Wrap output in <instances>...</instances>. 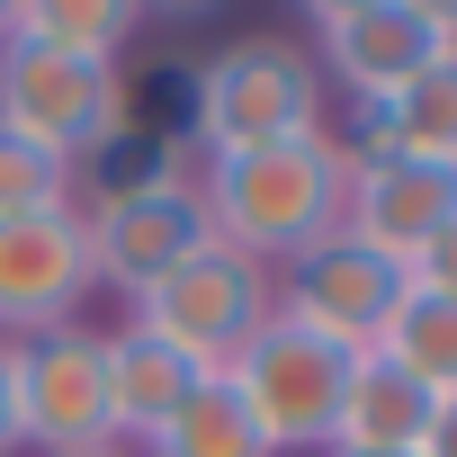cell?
<instances>
[{
    "instance_id": "cell-17",
    "label": "cell",
    "mask_w": 457,
    "mask_h": 457,
    "mask_svg": "<svg viewBox=\"0 0 457 457\" xmlns=\"http://www.w3.org/2000/svg\"><path fill=\"white\" fill-rule=\"evenodd\" d=\"M144 457H270V439L252 430V412L234 403L224 377H197V395L144 439Z\"/></svg>"
},
{
    "instance_id": "cell-1",
    "label": "cell",
    "mask_w": 457,
    "mask_h": 457,
    "mask_svg": "<svg viewBox=\"0 0 457 457\" xmlns=\"http://www.w3.org/2000/svg\"><path fill=\"white\" fill-rule=\"evenodd\" d=\"M341 197H350L341 135H287V144H252V153H206V170H197L206 234L252 270H287L314 243H332L341 234Z\"/></svg>"
},
{
    "instance_id": "cell-25",
    "label": "cell",
    "mask_w": 457,
    "mask_h": 457,
    "mask_svg": "<svg viewBox=\"0 0 457 457\" xmlns=\"http://www.w3.org/2000/svg\"><path fill=\"white\" fill-rule=\"evenodd\" d=\"M0 37H10V10H0Z\"/></svg>"
},
{
    "instance_id": "cell-21",
    "label": "cell",
    "mask_w": 457,
    "mask_h": 457,
    "mask_svg": "<svg viewBox=\"0 0 457 457\" xmlns=\"http://www.w3.org/2000/svg\"><path fill=\"white\" fill-rule=\"evenodd\" d=\"M412 457H457V395H448V403H430V421H421Z\"/></svg>"
},
{
    "instance_id": "cell-15",
    "label": "cell",
    "mask_w": 457,
    "mask_h": 457,
    "mask_svg": "<svg viewBox=\"0 0 457 457\" xmlns=\"http://www.w3.org/2000/svg\"><path fill=\"white\" fill-rule=\"evenodd\" d=\"M72 179H90V206L99 197H153V188H188V135H153L144 117H126L90 162H72Z\"/></svg>"
},
{
    "instance_id": "cell-11",
    "label": "cell",
    "mask_w": 457,
    "mask_h": 457,
    "mask_svg": "<svg viewBox=\"0 0 457 457\" xmlns=\"http://www.w3.org/2000/svg\"><path fill=\"white\" fill-rule=\"evenodd\" d=\"M439 224H457V162H412V153H350V197H341V234L412 261Z\"/></svg>"
},
{
    "instance_id": "cell-24",
    "label": "cell",
    "mask_w": 457,
    "mask_h": 457,
    "mask_svg": "<svg viewBox=\"0 0 457 457\" xmlns=\"http://www.w3.org/2000/svg\"><path fill=\"white\" fill-rule=\"evenodd\" d=\"M323 457H359V448H323Z\"/></svg>"
},
{
    "instance_id": "cell-3",
    "label": "cell",
    "mask_w": 457,
    "mask_h": 457,
    "mask_svg": "<svg viewBox=\"0 0 457 457\" xmlns=\"http://www.w3.org/2000/svg\"><path fill=\"white\" fill-rule=\"evenodd\" d=\"M350 359L341 341L287 323L270 305V323L224 359V386H234V403L252 412V430L270 439V457H323L332 448V421H341V386H350Z\"/></svg>"
},
{
    "instance_id": "cell-2",
    "label": "cell",
    "mask_w": 457,
    "mask_h": 457,
    "mask_svg": "<svg viewBox=\"0 0 457 457\" xmlns=\"http://www.w3.org/2000/svg\"><path fill=\"white\" fill-rule=\"evenodd\" d=\"M323 135V72L296 37H234L188 72V153H252Z\"/></svg>"
},
{
    "instance_id": "cell-12",
    "label": "cell",
    "mask_w": 457,
    "mask_h": 457,
    "mask_svg": "<svg viewBox=\"0 0 457 457\" xmlns=\"http://www.w3.org/2000/svg\"><path fill=\"white\" fill-rule=\"evenodd\" d=\"M99 386H108V430H117V448H144L188 395H197V368L170 350V341H153V332H99Z\"/></svg>"
},
{
    "instance_id": "cell-23",
    "label": "cell",
    "mask_w": 457,
    "mask_h": 457,
    "mask_svg": "<svg viewBox=\"0 0 457 457\" xmlns=\"http://www.w3.org/2000/svg\"><path fill=\"white\" fill-rule=\"evenodd\" d=\"M81 457H135V448H81Z\"/></svg>"
},
{
    "instance_id": "cell-6",
    "label": "cell",
    "mask_w": 457,
    "mask_h": 457,
    "mask_svg": "<svg viewBox=\"0 0 457 457\" xmlns=\"http://www.w3.org/2000/svg\"><path fill=\"white\" fill-rule=\"evenodd\" d=\"M126 323L153 332V341H170L197 377H224V359L270 323V270H252V261L224 252V243H206V252H188L162 287H144Z\"/></svg>"
},
{
    "instance_id": "cell-10",
    "label": "cell",
    "mask_w": 457,
    "mask_h": 457,
    "mask_svg": "<svg viewBox=\"0 0 457 457\" xmlns=\"http://www.w3.org/2000/svg\"><path fill=\"white\" fill-rule=\"evenodd\" d=\"M90 243H81V206H54V215H19L0 224V341H37V332H63L90 296Z\"/></svg>"
},
{
    "instance_id": "cell-9",
    "label": "cell",
    "mask_w": 457,
    "mask_h": 457,
    "mask_svg": "<svg viewBox=\"0 0 457 457\" xmlns=\"http://www.w3.org/2000/svg\"><path fill=\"white\" fill-rule=\"evenodd\" d=\"M81 243H90V278L135 305L144 287H162L215 234H206V206H197V179H188V188H153V197H99V206H81Z\"/></svg>"
},
{
    "instance_id": "cell-8",
    "label": "cell",
    "mask_w": 457,
    "mask_h": 457,
    "mask_svg": "<svg viewBox=\"0 0 457 457\" xmlns=\"http://www.w3.org/2000/svg\"><path fill=\"white\" fill-rule=\"evenodd\" d=\"M403 296H412L403 261H386V252H368V243L332 234V243H314L305 261H287V287H278L270 305H278L287 323H305V332L341 341V350H377V341H386V323L403 314Z\"/></svg>"
},
{
    "instance_id": "cell-5",
    "label": "cell",
    "mask_w": 457,
    "mask_h": 457,
    "mask_svg": "<svg viewBox=\"0 0 457 457\" xmlns=\"http://www.w3.org/2000/svg\"><path fill=\"white\" fill-rule=\"evenodd\" d=\"M305 54H314L323 90L341 81L359 108H377L412 72H430V63L457 54V10H448V0H323Z\"/></svg>"
},
{
    "instance_id": "cell-20",
    "label": "cell",
    "mask_w": 457,
    "mask_h": 457,
    "mask_svg": "<svg viewBox=\"0 0 457 457\" xmlns=\"http://www.w3.org/2000/svg\"><path fill=\"white\" fill-rule=\"evenodd\" d=\"M403 278H412L421 296H448V305H457V224H439V234L403 261Z\"/></svg>"
},
{
    "instance_id": "cell-22",
    "label": "cell",
    "mask_w": 457,
    "mask_h": 457,
    "mask_svg": "<svg viewBox=\"0 0 457 457\" xmlns=\"http://www.w3.org/2000/svg\"><path fill=\"white\" fill-rule=\"evenodd\" d=\"M19 448V421H10V341H0V457Z\"/></svg>"
},
{
    "instance_id": "cell-14",
    "label": "cell",
    "mask_w": 457,
    "mask_h": 457,
    "mask_svg": "<svg viewBox=\"0 0 457 457\" xmlns=\"http://www.w3.org/2000/svg\"><path fill=\"white\" fill-rule=\"evenodd\" d=\"M341 153H412V162H457V54L412 72L395 99L359 108V135Z\"/></svg>"
},
{
    "instance_id": "cell-18",
    "label": "cell",
    "mask_w": 457,
    "mask_h": 457,
    "mask_svg": "<svg viewBox=\"0 0 457 457\" xmlns=\"http://www.w3.org/2000/svg\"><path fill=\"white\" fill-rule=\"evenodd\" d=\"M377 350H386V359H395L430 403H448V395H457V305H448V296H421V287H412Z\"/></svg>"
},
{
    "instance_id": "cell-16",
    "label": "cell",
    "mask_w": 457,
    "mask_h": 457,
    "mask_svg": "<svg viewBox=\"0 0 457 457\" xmlns=\"http://www.w3.org/2000/svg\"><path fill=\"white\" fill-rule=\"evenodd\" d=\"M10 37H19V46H46V54L117 63V54L135 46V10H126V0H19V10H10Z\"/></svg>"
},
{
    "instance_id": "cell-13",
    "label": "cell",
    "mask_w": 457,
    "mask_h": 457,
    "mask_svg": "<svg viewBox=\"0 0 457 457\" xmlns=\"http://www.w3.org/2000/svg\"><path fill=\"white\" fill-rule=\"evenodd\" d=\"M421 421H430V395H421L386 350H359V359H350V386H341L332 448H359V457H412Z\"/></svg>"
},
{
    "instance_id": "cell-4",
    "label": "cell",
    "mask_w": 457,
    "mask_h": 457,
    "mask_svg": "<svg viewBox=\"0 0 457 457\" xmlns=\"http://www.w3.org/2000/svg\"><path fill=\"white\" fill-rule=\"evenodd\" d=\"M126 117H135L126 63H81V54H46V46L0 37V126L19 144H37L54 162H90Z\"/></svg>"
},
{
    "instance_id": "cell-7",
    "label": "cell",
    "mask_w": 457,
    "mask_h": 457,
    "mask_svg": "<svg viewBox=\"0 0 457 457\" xmlns=\"http://www.w3.org/2000/svg\"><path fill=\"white\" fill-rule=\"evenodd\" d=\"M10 421H19V448H37V457L117 448L108 386H99V332L63 323V332L10 341Z\"/></svg>"
},
{
    "instance_id": "cell-19",
    "label": "cell",
    "mask_w": 457,
    "mask_h": 457,
    "mask_svg": "<svg viewBox=\"0 0 457 457\" xmlns=\"http://www.w3.org/2000/svg\"><path fill=\"white\" fill-rule=\"evenodd\" d=\"M72 206V162L19 144L10 126H0V224H19V215H54Z\"/></svg>"
}]
</instances>
